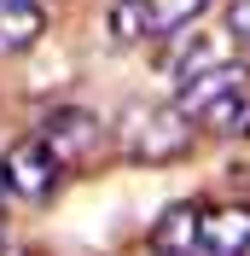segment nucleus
<instances>
[{
	"instance_id": "nucleus-1",
	"label": "nucleus",
	"mask_w": 250,
	"mask_h": 256,
	"mask_svg": "<svg viewBox=\"0 0 250 256\" xmlns=\"http://www.w3.org/2000/svg\"><path fill=\"white\" fill-rule=\"evenodd\" d=\"M192 140H198V122H192L186 111H174V99H169V105H128L122 122H116L122 158L128 163H146V169L186 158Z\"/></svg>"
},
{
	"instance_id": "nucleus-2",
	"label": "nucleus",
	"mask_w": 250,
	"mask_h": 256,
	"mask_svg": "<svg viewBox=\"0 0 250 256\" xmlns=\"http://www.w3.org/2000/svg\"><path fill=\"white\" fill-rule=\"evenodd\" d=\"M35 140L52 152V163L58 169H88V163L105 152V122H99L94 111H82V105H58V111H47V122H41V134Z\"/></svg>"
},
{
	"instance_id": "nucleus-3",
	"label": "nucleus",
	"mask_w": 250,
	"mask_h": 256,
	"mask_svg": "<svg viewBox=\"0 0 250 256\" xmlns=\"http://www.w3.org/2000/svg\"><path fill=\"white\" fill-rule=\"evenodd\" d=\"M52 186H58V163H52V152L41 140H18L12 152H6V192L30 198V204H47Z\"/></svg>"
},
{
	"instance_id": "nucleus-4",
	"label": "nucleus",
	"mask_w": 250,
	"mask_h": 256,
	"mask_svg": "<svg viewBox=\"0 0 250 256\" xmlns=\"http://www.w3.org/2000/svg\"><path fill=\"white\" fill-rule=\"evenodd\" d=\"M238 88H250V70L244 64H210V70H198V76H186L180 88H174V111H186L192 122H198L210 105H221L227 94H238Z\"/></svg>"
},
{
	"instance_id": "nucleus-5",
	"label": "nucleus",
	"mask_w": 250,
	"mask_h": 256,
	"mask_svg": "<svg viewBox=\"0 0 250 256\" xmlns=\"http://www.w3.org/2000/svg\"><path fill=\"white\" fill-rule=\"evenodd\" d=\"M152 256H204V204H169L152 222Z\"/></svg>"
},
{
	"instance_id": "nucleus-6",
	"label": "nucleus",
	"mask_w": 250,
	"mask_h": 256,
	"mask_svg": "<svg viewBox=\"0 0 250 256\" xmlns=\"http://www.w3.org/2000/svg\"><path fill=\"white\" fill-rule=\"evenodd\" d=\"M250 244V204L204 210V256H238Z\"/></svg>"
},
{
	"instance_id": "nucleus-7",
	"label": "nucleus",
	"mask_w": 250,
	"mask_h": 256,
	"mask_svg": "<svg viewBox=\"0 0 250 256\" xmlns=\"http://www.w3.org/2000/svg\"><path fill=\"white\" fill-rule=\"evenodd\" d=\"M41 30H47V18H41L35 0H12V6H0V58H6V52L35 47Z\"/></svg>"
},
{
	"instance_id": "nucleus-8",
	"label": "nucleus",
	"mask_w": 250,
	"mask_h": 256,
	"mask_svg": "<svg viewBox=\"0 0 250 256\" xmlns=\"http://www.w3.org/2000/svg\"><path fill=\"white\" fill-rule=\"evenodd\" d=\"M204 12H210V0H146L152 35H180V30H192Z\"/></svg>"
},
{
	"instance_id": "nucleus-9",
	"label": "nucleus",
	"mask_w": 250,
	"mask_h": 256,
	"mask_svg": "<svg viewBox=\"0 0 250 256\" xmlns=\"http://www.w3.org/2000/svg\"><path fill=\"white\" fill-rule=\"evenodd\" d=\"M198 128H210V134H250V88H238L221 105H210L198 116Z\"/></svg>"
},
{
	"instance_id": "nucleus-10",
	"label": "nucleus",
	"mask_w": 250,
	"mask_h": 256,
	"mask_svg": "<svg viewBox=\"0 0 250 256\" xmlns=\"http://www.w3.org/2000/svg\"><path fill=\"white\" fill-rule=\"evenodd\" d=\"M110 35H116V41H146V35H152L146 0H116V6H110Z\"/></svg>"
},
{
	"instance_id": "nucleus-11",
	"label": "nucleus",
	"mask_w": 250,
	"mask_h": 256,
	"mask_svg": "<svg viewBox=\"0 0 250 256\" xmlns=\"http://www.w3.org/2000/svg\"><path fill=\"white\" fill-rule=\"evenodd\" d=\"M227 35L250 41V0H233V6H227Z\"/></svg>"
},
{
	"instance_id": "nucleus-12",
	"label": "nucleus",
	"mask_w": 250,
	"mask_h": 256,
	"mask_svg": "<svg viewBox=\"0 0 250 256\" xmlns=\"http://www.w3.org/2000/svg\"><path fill=\"white\" fill-rule=\"evenodd\" d=\"M0 250H6V216H0Z\"/></svg>"
},
{
	"instance_id": "nucleus-13",
	"label": "nucleus",
	"mask_w": 250,
	"mask_h": 256,
	"mask_svg": "<svg viewBox=\"0 0 250 256\" xmlns=\"http://www.w3.org/2000/svg\"><path fill=\"white\" fill-rule=\"evenodd\" d=\"M0 192H6V158H0Z\"/></svg>"
},
{
	"instance_id": "nucleus-14",
	"label": "nucleus",
	"mask_w": 250,
	"mask_h": 256,
	"mask_svg": "<svg viewBox=\"0 0 250 256\" xmlns=\"http://www.w3.org/2000/svg\"><path fill=\"white\" fill-rule=\"evenodd\" d=\"M0 256H24V250H0Z\"/></svg>"
},
{
	"instance_id": "nucleus-15",
	"label": "nucleus",
	"mask_w": 250,
	"mask_h": 256,
	"mask_svg": "<svg viewBox=\"0 0 250 256\" xmlns=\"http://www.w3.org/2000/svg\"><path fill=\"white\" fill-rule=\"evenodd\" d=\"M238 256H250V244H244V250H238Z\"/></svg>"
},
{
	"instance_id": "nucleus-16",
	"label": "nucleus",
	"mask_w": 250,
	"mask_h": 256,
	"mask_svg": "<svg viewBox=\"0 0 250 256\" xmlns=\"http://www.w3.org/2000/svg\"><path fill=\"white\" fill-rule=\"evenodd\" d=\"M0 6H12V0H0Z\"/></svg>"
}]
</instances>
